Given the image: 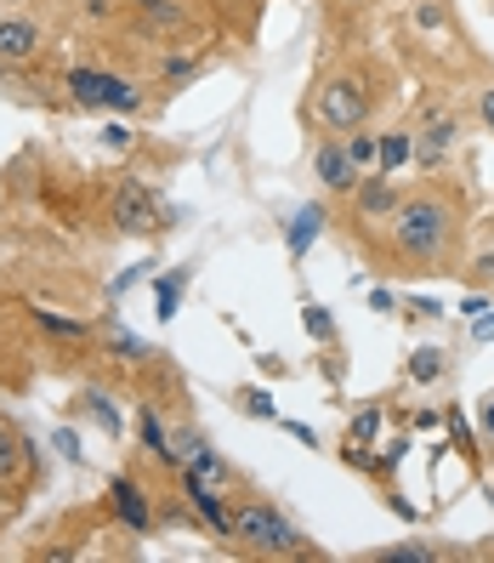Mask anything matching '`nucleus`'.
<instances>
[{"label":"nucleus","instance_id":"25","mask_svg":"<svg viewBox=\"0 0 494 563\" xmlns=\"http://www.w3.org/2000/svg\"><path fill=\"white\" fill-rule=\"evenodd\" d=\"M239 405H245L250 416H268V421H273V399H268V393H239Z\"/></svg>","mask_w":494,"mask_h":563},{"label":"nucleus","instance_id":"13","mask_svg":"<svg viewBox=\"0 0 494 563\" xmlns=\"http://www.w3.org/2000/svg\"><path fill=\"white\" fill-rule=\"evenodd\" d=\"M358 211H370V217H392L398 211V194H392V183H364V194H358Z\"/></svg>","mask_w":494,"mask_h":563},{"label":"nucleus","instance_id":"21","mask_svg":"<svg viewBox=\"0 0 494 563\" xmlns=\"http://www.w3.org/2000/svg\"><path fill=\"white\" fill-rule=\"evenodd\" d=\"M307 336H318V342H336V324H329V308H318V302H307Z\"/></svg>","mask_w":494,"mask_h":563},{"label":"nucleus","instance_id":"18","mask_svg":"<svg viewBox=\"0 0 494 563\" xmlns=\"http://www.w3.org/2000/svg\"><path fill=\"white\" fill-rule=\"evenodd\" d=\"M35 324L52 330V336H86V319H63V313H46V308H35Z\"/></svg>","mask_w":494,"mask_h":563},{"label":"nucleus","instance_id":"10","mask_svg":"<svg viewBox=\"0 0 494 563\" xmlns=\"http://www.w3.org/2000/svg\"><path fill=\"white\" fill-rule=\"evenodd\" d=\"M35 52H41V23H29V18H7V23H0V63H23Z\"/></svg>","mask_w":494,"mask_h":563},{"label":"nucleus","instance_id":"19","mask_svg":"<svg viewBox=\"0 0 494 563\" xmlns=\"http://www.w3.org/2000/svg\"><path fill=\"white\" fill-rule=\"evenodd\" d=\"M409 376H415V382H438V376H444V353H438V347H420L415 364H409Z\"/></svg>","mask_w":494,"mask_h":563},{"label":"nucleus","instance_id":"31","mask_svg":"<svg viewBox=\"0 0 494 563\" xmlns=\"http://www.w3.org/2000/svg\"><path fill=\"white\" fill-rule=\"evenodd\" d=\"M137 12H154V7H171V0H131Z\"/></svg>","mask_w":494,"mask_h":563},{"label":"nucleus","instance_id":"23","mask_svg":"<svg viewBox=\"0 0 494 563\" xmlns=\"http://www.w3.org/2000/svg\"><path fill=\"white\" fill-rule=\"evenodd\" d=\"M109 347H114V353H120V358H143V353H148V347H143V342H137V336H131V330H120V324H114V330H109Z\"/></svg>","mask_w":494,"mask_h":563},{"label":"nucleus","instance_id":"26","mask_svg":"<svg viewBox=\"0 0 494 563\" xmlns=\"http://www.w3.org/2000/svg\"><path fill=\"white\" fill-rule=\"evenodd\" d=\"M52 444H57V450H63V455H69V461H80V439H75V433H69V427H63V433H57V439H52Z\"/></svg>","mask_w":494,"mask_h":563},{"label":"nucleus","instance_id":"4","mask_svg":"<svg viewBox=\"0 0 494 563\" xmlns=\"http://www.w3.org/2000/svg\"><path fill=\"white\" fill-rule=\"evenodd\" d=\"M69 97L80 109H114V114L143 109V91L120 75H103V69H69Z\"/></svg>","mask_w":494,"mask_h":563},{"label":"nucleus","instance_id":"6","mask_svg":"<svg viewBox=\"0 0 494 563\" xmlns=\"http://www.w3.org/2000/svg\"><path fill=\"white\" fill-rule=\"evenodd\" d=\"M109 217H114V228H125V234H154L159 228V206H154V194L143 183H120Z\"/></svg>","mask_w":494,"mask_h":563},{"label":"nucleus","instance_id":"2","mask_svg":"<svg viewBox=\"0 0 494 563\" xmlns=\"http://www.w3.org/2000/svg\"><path fill=\"white\" fill-rule=\"evenodd\" d=\"M234 541H245L250 552H268V558H290V552H302V529L273 501H239L234 507Z\"/></svg>","mask_w":494,"mask_h":563},{"label":"nucleus","instance_id":"15","mask_svg":"<svg viewBox=\"0 0 494 563\" xmlns=\"http://www.w3.org/2000/svg\"><path fill=\"white\" fill-rule=\"evenodd\" d=\"M347 154H352L358 172H364V165L381 159V137H375V131H352V137H347Z\"/></svg>","mask_w":494,"mask_h":563},{"label":"nucleus","instance_id":"22","mask_svg":"<svg viewBox=\"0 0 494 563\" xmlns=\"http://www.w3.org/2000/svg\"><path fill=\"white\" fill-rule=\"evenodd\" d=\"M193 69H200L193 57H165V63H159V80H165V86H177V80H188Z\"/></svg>","mask_w":494,"mask_h":563},{"label":"nucleus","instance_id":"5","mask_svg":"<svg viewBox=\"0 0 494 563\" xmlns=\"http://www.w3.org/2000/svg\"><path fill=\"white\" fill-rule=\"evenodd\" d=\"M182 495H188V507L205 518L211 536L234 541V507L222 501V484H211V478H200V473H188V467H182Z\"/></svg>","mask_w":494,"mask_h":563},{"label":"nucleus","instance_id":"14","mask_svg":"<svg viewBox=\"0 0 494 563\" xmlns=\"http://www.w3.org/2000/svg\"><path fill=\"white\" fill-rule=\"evenodd\" d=\"M18 467H23V439L12 433L7 421H0V484H7V478H18Z\"/></svg>","mask_w":494,"mask_h":563},{"label":"nucleus","instance_id":"20","mask_svg":"<svg viewBox=\"0 0 494 563\" xmlns=\"http://www.w3.org/2000/svg\"><path fill=\"white\" fill-rule=\"evenodd\" d=\"M143 444H148L154 455L171 461V439H165V427H159V416H154V410H143Z\"/></svg>","mask_w":494,"mask_h":563},{"label":"nucleus","instance_id":"8","mask_svg":"<svg viewBox=\"0 0 494 563\" xmlns=\"http://www.w3.org/2000/svg\"><path fill=\"white\" fill-rule=\"evenodd\" d=\"M313 172H318V183H324L329 194H341V188H352V183H358V165H352L347 143H336V137L313 148Z\"/></svg>","mask_w":494,"mask_h":563},{"label":"nucleus","instance_id":"1","mask_svg":"<svg viewBox=\"0 0 494 563\" xmlns=\"http://www.w3.org/2000/svg\"><path fill=\"white\" fill-rule=\"evenodd\" d=\"M454 234H460L454 200H444L438 188L415 194V200H398V211H392V245H398V256H409V262H444Z\"/></svg>","mask_w":494,"mask_h":563},{"label":"nucleus","instance_id":"28","mask_svg":"<svg viewBox=\"0 0 494 563\" xmlns=\"http://www.w3.org/2000/svg\"><path fill=\"white\" fill-rule=\"evenodd\" d=\"M478 114H483V125H489V131H494V86H489V91H483V97H478Z\"/></svg>","mask_w":494,"mask_h":563},{"label":"nucleus","instance_id":"16","mask_svg":"<svg viewBox=\"0 0 494 563\" xmlns=\"http://www.w3.org/2000/svg\"><path fill=\"white\" fill-rule=\"evenodd\" d=\"M80 410H91V421L103 427V433H120V410L103 399V393H86V399H80Z\"/></svg>","mask_w":494,"mask_h":563},{"label":"nucleus","instance_id":"11","mask_svg":"<svg viewBox=\"0 0 494 563\" xmlns=\"http://www.w3.org/2000/svg\"><path fill=\"white\" fill-rule=\"evenodd\" d=\"M318 228H324V211H318V206H302V211H295V217L284 222V251H290L295 262H302V256H307V245L318 240Z\"/></svg>","mask_w":494,"mask_h":563},{"label":"nucleus","instance_id":"17","mask_svg":"<svg viewBox=\"0 0 494 563\" xmlns=\"http://www.w3.org/2000/svg\"><path fill=\"white\" fill-rule=\"evenodd\" d=\"M182 285H188V274H165V279H159V319H177Z\"/></svg>","mask_w":494,"mask_h":563},{"label":"nucleus","instance_id":"27","mask_svg":"<svg viewBox=\"0 0 494 563\" xmlns=\"http://www.w3.org/2000/svg\"><path fill=\"white\" fill-rule=\"evenodd\" d=\"M370 439H375V410H370L364 421H358V427H352V444H370Z\"/></svg>","mask_w":494,"mask_h":563},{"label":"nucleus","instance_id":"7","mask_svg":"<svg viewBox=\"0 0 494 563\" xmlns=\"http://www.w3.org/2000/svg\"><path fill=\"white\" fill-rule=\"evenodd\" d=\"M454 131H460V120L449 114V109H433L420 120V137H415V159L426 165V172H438V165L454 154Z\"/></svg>","mask_w":494,"mask_h":563},{"label":"nucleus","instance_id":"9","mask_svg":"<svg viewBox=\"0 0 494 563\" xmlns=\"http://www.w3.org/2000/svg\"><path fill=\"white\" fill-rule=\"evenodd\" d=\"M109 507H114V518L131 523V529H148V523H154V507H148V495H143L137 478H114V484H109Z\"/></svg>","mask_w":494,"mask_h":563},{"label":"nucleus","instance_id":"29","mask_svg":"<svg viewBox=\"0 0 494 563\" xmlns=\"http://www.w3.org/2000/svg\"><path fill=\"white\" fill-rule=\"evenodd\" d=\"M489 336H494V313L483 308V313H478V342H489Z\"/></svg>","mask_w":494,"mask_h":563},{"label":"nucleus","instance_id":"24","mask_svg":"<svg viewBox=\"0 0 494 563\" xmlns=\"http://www.w3.org/2000/svg\"><path fill=\"white\" fill-rule=\"evenodd\" d=\"M433 558V547H392V552H381V563H426Z\"/></svg>","mask_w":494,"mask_h":563},{"label":"nucleus","instance_id":"3","mask_svg":"<svg viewBox=\"0 0 494 563\" xmlns=\"http://www.w3.org/2000/svg\"><path fill=\"white\" fill-rule=\"evenodd\" d=\"M318 125L324 131H358L370 114V86L358 80V75H329L324 91H318V103H313Z\"/></svg>","mask_w":494,"mask_h":563},{"label":"nucleus","instance_id":"12","mask_svg":"<svg viewBox=\"0 0 494 563\" xmlns=\"http://www.w3.org/2000/svg\"><path fill=\"white\" fill-rule=\"evenodd\" d=\"M404 159H415V137H409V131H386V137H381V159H375L381 177H392Z\"/></svg>","mask_w":494,"mask_h":563},{"label":"nucleus","instance_id":"30","mask_svg":"<svg viewBox=\"0 0 494 563\" xmlns=\"http://www.w3.org/2000/svg\"><path fill=\"white\" fill-rule=\"evenodd\" d=\"M478 416H483V433H494V393L483 399V410H478Z\"/></svg>","mask_w":494,"mask_h":563}]
</instances>
